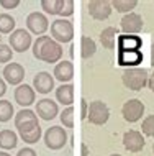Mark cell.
I'll list each match as a JSON object with an SVG mask.
<instances>
[{"label":"cell","instance_id":"cell-27","mask_svg":"<svg viewBox=\"0 0 154 156\" xmlns=\"http://www.w3.org/2000/svg\"><path fill=\"white\" fill-rule=\"evenodd\" d=\"M15 113L10 100H0V122H8Z\"/></svg>","mask_w":154,"mask_h":156},{"label":"cell","instance_id":"cell-21","mask_svg":"<svg viewBox=\"0 0 154 156\" xmlns=\"http://www.w3.org/2000/svg\"><path fill=\"white\" fill-rule=\"evenodd\" d=\"M118 48L120 51H133V49H139L141 48V38L135 36V35H130L128 36H121L118 41Z\"/></svg>","mask_w":154,"mask_h":156},{"label":"cell","instance_id":"cell-24","mask_svg":"<svg viewBox=\"0 0 154 156\" xmlns=\"http://www.w3.org/2000/svg\"><path fill=\"white\" fill-rule=\"evenodd\" d=\"M15 18L8 13H0V35H8L15 31Z\"/></svg>","mask_w":154,"mask_h":156},{"label":"cell","instance_id":"cell-20","mask_svg":"<svg viewBox=\"0 0 154 156\" xmlns=\"http://www.w3.org/2000/svg\"><path fill=\"white\" fill-rule=\"evenodd\" d=\"M18 143V136L12 130H2L0 132V148L2 150H13Z\"/></svg>","mask_w":154,"mask_h":156},{"label":"cell","instance_id":"cell-12","mask_svg":"<svg viewBox=\"0 0 154 156\" xmlns=\"http://www.w3.org/2000/svg\"><path fill=\"white\" fill-rule=\"evenodd\" d=\"M120 25H121V30L125 33H139L144 27V22H143V16L139 13L131 12V13H126L123 16Z\"/></svg>","mask_w":154,"mask_h":156},{"label":"cell","instance_id":"cell-33","mask_svg":"<svg viewBox=\"0 0 154 156\" xmlns=\"http://www.w3.org/2000/svg\"><path fill=\"white\" fill-rule=\"evenodd\" d=\"M0 5L7 10H13L20 5V0H0Z\"/></svg>","mask_w":154,"mask_h":156},{"label":"cell","instance_id":"cell-30","mask_svg":"<svg viewBox=\"0 0 154 156\" xmlns=\"http://www.w3.org/2000/svg\"><path fill=\"white\" fill-rule=\"evenodd\" d=\"M141 130L146 136H154V115H148L146 119L143 120V125H141Z\"/></svg>","mask_w":154,"mask_h":156},{"label":"cell","instance_id":"cell-37","mask_svg":"<svg viewBox=\"0 0 154 156\" xmlns=\"http://www.w3.org/2000/svg\"><path fill=\"white\" fill-rule=\"evenodd\" d=\"M148 87L154 92V73H152L151 76H149V79H148Z\"/></svg>","mask_w":154,"mask_h":156},{"label":"cell","instance_id":"cell-4","mask_svg":"<svg viewBox=\"0 0 154 156\" xmlns=\"http://www.w3.org/2000/svg\"><path fill=\"white\" fill-rule=\"evenodd\" d=\"M51 36L56 43H69L74 36V25L64 18L56 20L51 23Z\"/></svg>","mask_w":154,"mask_h":156},{"label":"cell","instance_id":"cell-19","mask_svg":"<svg viewBox=\"0 0 154 156\" xmlns=\"http://www.w3.org/2000/svg\"><path fill=\"white\" fill-rule=\"evenodd\" d=\"M56 100H59L62 105L70 107L74 102V86L72 84H62L56 89Z\"/></svg>","mask_w":154,"mask_h":156},{"label":"cell","instance_id":"cell-16","mask_svg":"<svg viewBox=\"0 0 154 156\" xmlns=\"http://www.w3.org/2000/svg\"><path fill=\"white\" fill-rule=\"evenodd\" d=\"M33 87L38 94H49L54 89V77L46 71L38 73L33 79Z\"/></svg>","mask_w":154,"mask_h":156},{"label":"cell","instance_id":"cell-23","mask_svg":"<svg viewBox=\"0 0 154 156\" xmlns=\"http://www.w3.org/2000/svg\"><path fill=\"white\" fill-rule=\"evenodd\" d=\"M95 51H97V44H95V41L92 38L89 36H84L80 40V56L84 58V59H89L90 56H94Z\"/></svg>","mask_w":154,"mask_h":156},{"label":"cell","instance_id":"cell-26","mask_svg":"<svg viewBox=\"0 0 154 156\" xmlns=\"http://www.w3.org/2000/svg\"><path fill=\"white\" fill-rule=\"evenodd\" d=\"M138 5V2L136 0H113L111 2V8H116V12H128V13H131V10Z\"/></svg>","mask_w":154,"mask_h":156},{"label":"cell","instance_id":"cell-42","mask_svg":"<svg viewBox=\"0 0 154 156\" xmlns=\"http://www.w3.org/2000/svg\"><path fill=\"white\" fill-rule=\"evenodd\" d=\"M0 41H2V35H0Z\"/></svg>","mask_w":154,"mask_h":156},{"label":"cell","instance_id":"cell-22","mask_svg":"<svg viewBox=\"0 0 154 156\" xmlns=\"http://www.w3.org/2000/svg\"><path fill=\"white\" fill-rule=\"evenodd\" d=\"M118 35V30L115 27H108L100 33V43L103 44V48L107 49H113L115 48V40Z\"/></svg>","mask_w":154,"mask_h":156},{"label":"cell","instance_id":"cell-34","mask_svg":"<svg viewBox=\"0 0 154 156\" xmlns=\"http://www.w3.org/2000/svg\"><path fill=\"white\" fill-rule=\"evenodd\" d=\"M80 119L85 120L87 119V113H89V104H87V100H82L80 102Z\"/></svg>","mask_w":154,"mask_h":156},{"label":"cell","instance_id":"cell-36","mask_svg":"<svg viewBox=\"0 0 154 156\" xmlns=\"http://www.w3.org/2000/svg\"><path fill=\"white\" fill-rule=\"evenodd\" d=\"M5 92H7V84H5V81H3L2 77H0V97L5 95Z\"/></svg>","mask_w":154,"mask_h":156},{"label":"cell","instance_id":"cell-31","mask_svg":"<svg viewBox=\"0 0 154 156\" xmlns=\"http://www.w3.org/2000/svg\"><path fill=\"white\" fill-rule=\"evenodd\" d=\"M12 56H13V51H12V48L10 46H7V44H2L0 43V62H8V61H12Z\"/></svg>","mask_w":154,"mask_h":156},{"label":"cell","instance_id":"cell-14","mask_svg":"<svg viewBox=\"0 0 154 156\" xmlns=\"http://www.w3.org/2000/svg\"><path fill=\"white\" fill-rule=\"evenodd\" d=\"M123 145H125V148L128 151H131V153H139V151L144 148V138L139 132L130 130V132H126L123 135Z\"/></svg>","mask_w":154,"mask_h":156},{"label":"cell","instance_id":"cell-35","mask_svg":"<svg viewBox=\"0 0 154 156\" xmlns=\"http://www.w3.org/2000/svg\"><path fill=\"white\" fill-rule=\"evenodd\" d=\"M16 156H38V154H36V151L31 150V148H22L16 153Z\"/></svg>","mask_w":154,"mask_h":156},{"label":"cell","instance_id":"cell-5","mask_svg":"<svg viewBox=\"0 0 154 156\" xmlns=\"http://www.w3.org/2000/svg\"><path fill=\"white\" fill-rule=\"evenodd\" d=\"M87 119L90 120V123L94 125H103L107 123V120L110 119V108L105 102L102 100H94L89 105V113H87Z\"/></svg>","mask_w":154,"mask_h":156},{"label":"cell","instance_id":"cell-3","mask_svg":"<svg viewBox=\"0 0 154 156\" xmlns=\"http://www.w3.org/2000/svg\"><path fill=\"white\" fill-rule=\"evenodd\" d=\"M15 126H16L20 135L30 133L33 130H36L39 126L36 112L30 110V108H23L18 113H15Z\"/></svg>","mask_w":154,"mask_h":156},{"label":"cell","instance_id":"cell-38","mask_svg":"<svg viewBox=\"0 0 154 156\" xmlns=\"http://www.w3.org/2000/svg\"><path fill=\"white\" fill-rule=\"evenodd\" d=\"M80 150H82V156H89V148H87V145H85V143H82Z\"/></svg>","mask_w":154,"mask_h":156},{"label":"cell","instance_id":"cell-6","mask_svg":"<svg viewBox=\"0 0 154 156\" xmlns=\"http://www.w3.org/2000/svg\"><path fill=\"white\" fill-rule=\"evenodd\" d=\"M67 143V133L62 126H51L46 133H44V145L49 150H61Z\"/></svg>","mask_w":154,"mask_h":156},{"label":"cell","instance_id":"cell-7","mask_svg":"<svg viewBox=\"0 0 154 156\" xmlns=\"http://www.w3.org/2000/svg\"><path fill=\"white\" fill-rule=\"evenodd\" d=\"M8 41H10L12 51L25 53V51H26V49L31 46V35H30L26 30H25V28H18V30H15V31L10 35Z\"/></svg>","mask_w":154,"mask_h":156},{"label":"cell","instance_id":"cell-9","mask_svg":"<svg viewBox=\"0 0 154 156\" xmlns=\"http://www.w3.org/2000/svg\"><path fill=\"white\" fill-rule=\"evenodd\" d=\"M26 27L33 35H38V38H39V36H43L44 33H46V30L49 28V22L43 13L33 12V13H30L26 16Z\"/></svg>","mask_w":154,"mask_h":156},{"label":"cell","instance_id":"cell-28","mask_svg":"<svg viewBox=\"0 0 154 156\" xmlns=\"http://www.w3.org/2000/svg\"><path fill=\"white\" fill-rule=\"evenodd\" d=\"M61 123L67 128H74V108L72 107H66L61 112Z\"/></svg>","mask_w":154,"mask_h":156},{"label":"cell","instance_id":"cell-25","mask_svg":"<svg viewBox=\"0 0 154 156\" xmlns=\"http://www.w3.org/2000/svg\"><path fill=\"white\" fill-rule=\"evenodd\" d=\"M74 13V2L72 0H56V15L70 16Z\"/></svg>","mask_w":154,"mask_h":156},{"label":"cell","instance_id":"cell-39","mask_svg":"<svg viewBox=\"0 0 154 156\" xmlns=\"http://www.w3.org/2000/svg\"><path fill=\"white\" fill-rule=\"evenodd\" d=\"M0 156H10V154L5 153V151H0Z\"/></svg>","mask_w":154,"mask_h":156},{"label":"cell","instance_id":"cell-40","mask_svg":"<svg viewBox=\"0 0 154 156\" xmlns=\"http://www.w3.org/2000/svg\"><path fill=\"white\" fill-rule=\"evenodd\" d=\"M110 156H121V154H110Z\"/></svg>","mask_w":154,"mask_h":156},{"label":"cell","instance_id":"cell-11","mask_svg":"<svg viewBox=\"0 0 154 156\" xmlns=\"http://www.w3.org/2000/svg\"><path fill=\"white\" fill-rule=\"evenodd\" d=\"M13 97H15V100L18 105L28 107V105H31L36 100V92L33 87L26 86V84H20V86H16V89L13 92Z\"/></svg>","mask_w":154,"mask_h":156},{"label":"cell","instance_id":"cell-18","mask_svg":"<svg viewBox=\"0 0 154 156\" xmlns=\"http://www.w3.org/2000/svg\"><path fill=\"white\" fill-rule=\"evenodd\" d=\"M143 61V53L139 49H133V51H118V62L121 66H136Z\"/></svg>","mask_w":154,"mask_h":156},{"label":"cell","instance_id":"cell-29","mask_svg":"<svg viewBox=\"0 0 154 156\" xmlns=\"http://www.w3.org/2000/svg\"><path fill=\"white\" fill-rule=\"evenodd\" d=\"M20 138L25 141V143H28V145H33V143H38V140L41 138V125L38 126L36 130H33V132L30 133H23V135H20Z\"/></svg>","mask_w":154,"mask_h":156},{"label":"cell","instance_id":"cell-13","mask_svg":"<svg viewBox=\"0 0 154 156\" xmlns=\"http://www.w3.org/2000/svg\"><path fill=\"white\" fill-rule=\"evenodd\" d=\"M3 77H5V81L8 84H12V86H20L22 81L25 79L23 66L18 64V62H10V64H7L5 69H3Z\"/></svg>","mask_w":154,"mask_h":156},{"label":"cell","instance_id":"cell-1","mask_svg":"<svg viewBox=\"0 0 154 156\" xmlns=\"http://www.w3.org/2000/svg\"><path fill=\"white\" fill-rule=\"evenodd\" d=\"M33 56L36 58L38 61H44V62H53L61 61L62 58V48L59 43L49 38L46 35L36 38V41L33 43Z\"/></svg>","mask_w":154,"mask_h":156},{"label":"cell","instance_id":"cell-2","mask_svg":"<svg viewBox=\"0 0 154 156\" xmlns=\"http://www.w3.org/2000/svg\"><path fill=\"white\" fill-rule=\"evenodd\" d=\"M149 73L144 67H128L121 74V81L125 87H128L130 90H141L143 87L148 86Z\"/></svg>","mask_w":154,"mask_h":156},{"label":"cell","instance_id":"cell-32","mask_svg":"<svg viewBox=\"0 0 154 156\" xmlns=\"http://www.w3.org/2000/svg\"><path fill=\"white\" fill-rule=\"evenodd\" d=\"M43 10L49 15H56V0H43L41 2Z\"/></svg>","mask_w":154,"mask_h":156},{"label":"cell","instance_id":"cell-43","mask_svg":"<svg viewBox=\"0 0 154 156\" xmlns=\"http://www.w3.org/2000/svg\"><path fill=\"white\" fill-rule=\"evenodd\" d=\"M152 51H154V44H152Z\"/></svg>","mask_w":154,"mask_h":156},{"label":"cell","instance_id":"cell-10","mask_svg":"<svg viewBox=\"0 0 154 156\" xmlns=\"http://www.w3.org/2000/svg\"><path fill=\"white\" fill-rule=\"evenodd\" d=\"M111 10H113L111 2H108V0H92V2H89V13L92 18L98 20V22L107 20L110 16Z\"/></svg>","mask_w":154,"mask_h":156},{"label":"cell","instance_id":"cell-15","mask_svg":"<svg viewBox=\"0 0 154 156\" xmlns=\"http://www.w3.org/2000/svg\"><path fill=\"white\" fill-rule=\"evenodd\" d=\"M36 113L38 117H41L43 120H53L54 117L59 113V108H57V104L51 99H41L36 104Z\"/></svg>","mask_w":154,"mask_h":156},{"label":"cell","instance_id":"cell-41","mask_svg":"<svg viewBox=\"0 0 154 156\" xmlns=\"http://www.w3.org/2000/svg\"><path fill=\"white\" fill-rule=\"evenodd\" d=\"M152 153H154V145H152Z\"/></svg>","mask_w":154,"mask_h":156},{"label":"cell","instance_id":"cell-17","mask_svg":"<svg viewBox=\"0 0 154 156\" xmlns=\"http://www.w3.org/2000/svg\"><path fill=\"white\" fill-rule=\"evenodd\" d=\"M54 79L61 81L62 84L64 82H69L70 79L74 77V66L70 61H61L59 64H56L54 67Z\"/></svg>","mask_w":154,"mask_h":156},{"label":"cell","instance_id":"cell-8","mask_svg":"<svg viewBox=\"0 0 154 156\" xmlns=\"http://www.w3.org/2000/svg\"><path fill=\"white\" fill-rule=\"evenodd\" d=\"M121 113H123V119L130 123H135L138 122L144 113V104L138 99H130L128 102L123 104V108H121Z\"/></svg>","mask_w":154,"mask_h":156}]
</instances>
